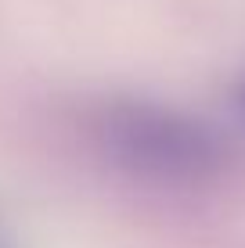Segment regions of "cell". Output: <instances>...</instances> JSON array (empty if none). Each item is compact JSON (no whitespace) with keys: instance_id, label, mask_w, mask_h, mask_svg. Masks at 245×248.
<instances>
[{"instance_id":"1","label":"cell","mask_w":245,"mask_h":248,"mask_svg":"<svg viewBox=\"0 0 245 248\" xmlns=\"http://www.w3.org/2000/svg\"><path fill=\"white\" fill-rule=\"evenodd\" d=\"M105 140L130 169L151 176L191 180L220 166V140L213 130L155 105L112 108L105 119Z\"/></svg>"}]
</instances>
